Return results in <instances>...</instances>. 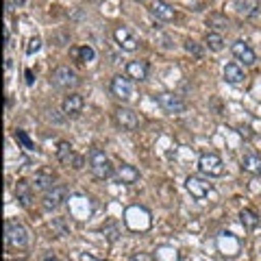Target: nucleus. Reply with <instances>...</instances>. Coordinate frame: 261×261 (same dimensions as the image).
Returning <instances> with one entry per match:
<instances>
[{
    "mask_svg": "<svg viewBox=\"0 0 261 261\" xmlns=\"http://www.w3.org/2000/svg\"><path fill=\"white\" fill-rule=\"evenodd\" d=\"M87 161H89V170H92V174L96 178L105 181V178L113 176V163H111V159L107 157V154H105V150L92 148L87 154Z\"/></svg>",
    "mask_w": 261,
    "mask_h": 261,
    "instance_id": "1",
    "label": "nucleus"
},
{
    "mask_svg": "<svg viewBox=\"0 0 261 261\" xmlns=\"http://www.w3.org/2000/svg\"><path fill=\"white\" fill-rule=\"evenodd\" d=\"M5 240L11 248L24 250L29 246V231L20 222H15V220H7L5 222Z\"/></svg>",
    "mask_w": 261,
    "mask_h": 261,
    "instance_id": "2",
    "label": "nucleus"
},
{
    "mask_svg": "<svg viewBox=\"0 0 261 261\" xmlns=\"http://www.w3.org/2000/svg\"><path fill=\"white\" fill-rule=\"evenodd\" d=\"M50 81H53V85L59 87V89H74L79 85V76L70 65H59V68H55L53 74H50Z\"/></svg>",
    "mask_w": 261,
    "mask_h": 261,
    "instance_id": "3",
    "label": "nucleus"
},
{
    "mask_svg": "<svg viewBox=\"0 0 261 261\" xmlns=\"http://www.w3.org/2000/svg\"><path fill=\"white\" fill-rule=\"evenodd\" d=\"M198 170L207 176H222L224 174V163L216 152H202L198 159Z\"/></svg>",
    "mask_w": 261,
    "mask_h": 261,
    "instance_id": "4",
    "label": "nucleus"
},
{
    "mask_svg": "<svg viewBox=\"0 0 261 261\" xmlns=\"http://www.w3.org/2000/svg\"><path fill=\"white\" fill-rule=\"evenodd\" d=\"M65 200H70L68 198V190H65L63 185H55V187H50V190L44 194L42 205H44L46 211H53V209H59Z\"/></svg>",
    "mask_w": 261,
    "mask_h": 261,
    "instance_id": "5",
    "label": "nucleus"
},
{
    "mask_svg": "<svg viewBox=\"0 0 261 261\" xmlns=\"http://www.w3.org/2000/svg\"><path fill=\"white\" fill-rule=\"evenodd\" d=\"M157 102L159 107L166 111V113H172V116H176V113H183L185 111V102L181 96L176 94H170V92H163V94H157Z\"/></svg>",
    "mask_w": 261,
    "mask_h": 261,
    "instance_id": "6",
    "label": "nucleus"
},
{
    "mask_svg": "<svg viewBox=\"0 0 261 261\" xmlns=\"http://www.w3.org/2000/svg\"><path fill=\"white\" fill-rule=\"evenodd\" d=\"M111 92H113V96H116L118 100L126 102V100L133 98V83H130L128 76H113V81H111Z\"/></svg>",
    "mask_w": 261,
    "mask_h": 261,
    "instance_id": "7",
    "label": "nucleus"
},
{
    "mask_svg": "<svg viewBox=\"0 0 261 261\" xmlns=\"http://www.w3.org/2000/svg\"><path fill=\"white\" fill-rule=\"evenodd\" d=\"M113 37H116V44L122 48V50H126V53L137 50V37L128 27H118L113 31Z\"/></svg>",
    "mask_w": 261,
    "mask_h": 261,
    "instance_id": "8",
    "label": "nucleus"
},
{
    "mask_svg": "<svg viewBox=\"0 0 261 261\" xmlns=\"http://www.w3.org/2000/svg\"><path fill=\"white\" fill-rule=\"evenodd\" d=\"M57 157H59V161L65 163V166H72V168H76V170L83 168V157L72 150V146L68 142H61L59 144V148H57Z\"/></svg>",
    "mask_w": 261,
    "mask_h": 261,
    "instance_id": "9",
    "label": "nucleus"
},
{
    "mask_svg": "<svg viewBox=\"0 0 261 261\" xmlns=\"http://www.w3.org/2000/svg\"><path fill=\"white\" fill-rule=\"evenodd\" d=\"M185 187L196 200H205L209 196V192H211V185L207 181H202V178H198V176H187Z\"/></svg>",
    "mask_w": 261,
    "mask_h": 261,
    "instance_id": "10",
    "label": "nucleus"
},
{
    "mask_svg": "<svg viewBox=\"0 0 261 261\" xmlns=\"http://www.w3.org/2000/svg\"><path fill=\"white\" fill-rule=\"evenodd\" d=\"M116 122L120 128L124 130H135L137 124H140V120H137V113L128 107H118L116 109Z\"/></svg>",
    "mask_w": 261,
    "mask_h": 261,
    "instance_id": "11",
    "label": "nucleus"
},
{
    "mask_svg": "<svg viewBox=\"0 0 261 261\" xmlns=\"http://www.w3.org/2000/svg\"><path fill=\"white\" fill-rule=\"evenodd\" d=\"M150 11L152 15L157 20H163V22H172L176 18V11H174V7L166 3V0H152V5H150Z\"/></svg>",
    "mask_w": 261,
    "mask_h": 261,
    "instance_id": "12",
    "label": "nucleus"
},
{
    "mask_svg": "<svg viewBox=\"0 0 261 261\" xmlns=\"http://www.w3.org/2000/svg\"><path fill=\"white\" fill-rule=\"evenodd\" d=\"M231 50H233V55H235V59H238V61H244V65H252V63L257 61L255 50H252V48H250L246 42H242V39L233 44Z\"/></svg>",
    "mask_w": 261,
    "mask_h": 261,
    "instance_id": "13",
    "label": "nucleus"
},
{
    "mask_svg": "<svg viewBox=\"0 0 261 261\" xmlns=\"http://www.w3.org/2000/svg\"><path fill=\"white\" fill-rule=\"evenodd\" d=\"M83 107H85V100H83V96H81V94L65 96L63 105H61V109H63L65 116H79V113L83 111Z\"/></svg>",
    "mask_w": 261,
    "mask_h": 261,
    "instance_id": "14",
    "label": "nucleus"
},
{
    "mask_svg": "<svg viewBox=\"0 0 261 261\" xmlns=\"http://www.w3.org/2000/svg\"><path fill=\"white\" fill-rule=\"evenodd\" d=\"M126 76L130 81H146L148 79V63L146 61H128L126 63Z\"/></svg>",
    "mask_w": 261,
    "mask_h": 261,
    "instance_id": "15",
    "label": "nucleus"
},
{
    "mask_svg": "<svg viewBox=\"0 0 261 261\" xmlns=\"http://www.w3.org/2000/svg\"><path fill=\"white\" fill-rule=\"evenodd\" d=\"M118 181L124 185H135L140 181V170L128 166V163H122V166H118Z\"/></svg>",
    "mask_w": 261,
    "mask_h": 261,
    "instance_id": "16",
    "label": "nucleus"
},
{
    "mask_svg": "<svg viewBox=\"0 0 261 261\" xmlns=\"http://www.w3.org/2000/svg\"><path fill=\"white\" fill-rule=\"evenodd\" d=\"M33 187L39 192H48L50 187H55V174L53 172H48V170H39V172H35V176H33Z\"/></svg>",
    "mask_w": 261,
    "mask_h": 261,
    "instance_id": "17",
    "label": "nucleus"
},
{
    "mask_svg": "<svg viewBox=\"0 0 261 261\" xmlns=\"http://www.w3.org/2000/svg\"><path fill=\"white\" fill-rule=\"evenodd\" d=\"M13 190H15V198H18L24 207H29L31 200H33V190H35L33 183H29V181H24V178H22V181L15 183Z\"/></svg>",
    "mask_w": 261,
    "mask_h": 261,
    "instance_id": "18",
    "label": "nucleus"
},
{
    "mask_svg": "<svg viewBox=\"0 0 261 261\" xmlns=\"http://www.w3.org/2000/svg\"><path fill=\"white\" fill-rule=\"evenodd\" d=\"M242 168L250 174H261V157L255 152H246L242 159Z\"/></svg>",
    "mask_w": 261,
    "mask_h": 261,
    "instance_id": "19",
    "label": "nucleus"
},
{
    "mask_svg": "<svg viewBox=\"0 0 261 261\" xmlns=\"http://www.w3.org/2000/svg\"><path fill=\"white\" fill-rule=\"evenodd\" d=\"M224 79L228 83H242L244 81V70L238 63H226L224 65Z\"/></svg>",
    "mask_w": 261,
    "mask_h": 261,
    "instance_id": "20",
    "label": "nucleus"
},
{
    "mask_svg": "<svg viewBox=\"0 0 261 261\" xmlns=\"http://www.w3.org/2000/svg\"><path fill=\"white\" fill-rule=\"evenodd\" d=\"M240 220H242L244 228H248V231H255V228L259 226V222H261V218L255 214V211H250V209H242Z\"/></svg>",
    "mask_w": 261,
    "mask_h": 261,
    "instance_id": "21",
    "label": "nucleus"
},
{
    "mask_svg": "<svg viewBox=\"0 0 261 261\" xmlns=\"http://www.w3.org/2000/svg\"><path fill=\"white\" fill-rule=\"evenodd\" d=\"M205 42L209 46V50H214V53H220L224 48V39H222V35H220L218 31H209L207 37H205Z\"/></svg>",
    "mask_w": 261,
    "mask_h": 261,
    "instance_id": "22",
    "label": "nucleus"
},
{
    "mask_svg": "<svg viewBox=\"0 0 261 261\" xmlns=\"http://www.w3.org/2000/svg\"><path fill=\"white\" fill-rule=\"evenodd\" d=\"M154 261H178V250L172 246H161L154 255Z\"/></svg>",
    "mask_w": 261,
    "mask_h": 261,
    "instance_id": "23",
    "label": "nucleus"
},
{
    "mask_svg": "<svg viewBox=\"0 0 261 261\" xmlns=\"http://www.w3.org/2000/svg\"><path fill=\"white\" fill-rule=\"evenodd\" d=\"M240 11L248 18H257L259 15V3L257 0H242L240 3Z\"/></svg>",
    "mask_w": 261,
    "mask_h": 261,
    "instance_id": "24",
    "label": "nucleus"
},
{
    "mask_svg": "<svg viewBox=\"0 0 261 261\" xmlns=\"http://www.w3.org/2000/svg\"><path fill=\"white\" fill-rule=\"evenodd\" d=\"M207 24L209 27H214L216 31H224V29H228V18L222 15V13H211L207 18Z\"/></svg>",
    "mask_w": 261,
    "mask_h": 261,
    "instance_id": "25",
    "label": "nucleus"
},
{
    "mask_svg": "<svg viewBox=\"0 0 261 261\" xmlns=\"http://www.w3.org/2000/svg\"><path fill=\"white\" fill-rule=\"evenodd\" d=\"M13 137H15V142H18V144L22 146V148H27V150H35V148H37L35 142H33L31 137H29L27 133H24V130H20V128L13 133Z\"/></svg>",
    "mask_w": 261,
    "mask_h": 261,
    "instance_id": "26",
    "label": "nucleus"
},
{
    "mask_svg": "<svg viewBox=\"0 0 261 261\" xmlns=\"http://www.w3.org/2000/svg\"><path fill=\"white\" fill-rule=\"evenodd\" d=\"M79 57H81V61H83V63H92L96 59V50L89 44H85V46L79 48Z\"/></svg>",
    "mask_w": 261,
    "mask_h": 261,
    "instance_id": "27",
    "label": "nucleus"
},
{
    "mask_svg": "<svg viewBox=\"0 0 261 261\" xmlns=\"http://www.w3.org/2000/svg\"><path fill=\"white\" fill-rule=\"evenodd\" d=\"M185 50L194 57H202V48L198 46V42H194V39H187L185 42Z\"/></svg>",
    "mask_w": 261,
    "mask_h": 261,
    "instance_id": "28",
    "label": "nucleus"
},
{
    "mask_svg": "<svg viewBox=\"0 0 261 261\" xmlns=\"http://www.w3.org/2000/svg\"><path fill=\"white\" fill-rule=\"evenodd\" d=\"M39 48H42V39H39V37H33L31 42H29V46H27V55H33V53H37Z\"/></svg>",
    "mask_w": 261,
    "mask_h": 261,
    "instance_id": "29",
    "label": "nucleus"
},
{
    "mask_svg": "<svg viewBox=\"0 0 261 261\" xmlns=\"http://www.w3.org/2000/svg\"><path fill=\"white\" fill-rule=\"evenodd\" d=\"M130 261H154V257H152V255H148V252H135L133 259H130Z\"/></svg>",
    "mask_w": 261,
    "mask_h": 261,
    "instance_id": "30",
    "label": "nucleus"
},
{
    "mask_svg": "<svg viewBox=\"0 0 261 261\" xmlns=\"http://www.w3.org/2000/svg\"><path fill=\"white\" fill-rule=\"evenodd\" d=\"M81 261H100V259H96L94 255H81Z\"/></svg>",
    "mask_w": 261,
    "mask_h": 261,
    "instance_id": "31",
    "label": "nucleus"
},
{
    "mask_svg": "<svg viewBox=\"0 0 261 261\" xmlns=\"http://www.w3.org/2000/svg\"><path fill=\"white\" fill-rule=\"evenodd\" d=\"M33 81H35V76H33V72H31V70H27V83H29V85H33Z\"/></svg>",
    "mask_w": 261,
    "mask_h": 261,
    "instance_id": "32",
    "label": "nucleus"
},
{
    "mask_svg": "<svg viewBox=\"0 0 261 261\" xmlns=\"http://www.w3.org/2000/svg\"><path fill=\"white\" fill-rule=\"evenodd\" d=\"M11 5H18L20 7V5H24V0H11Z\"/></svg>",
    "mask_w": 261,
    "mask_h": 261,
    "instance_id": "33",
    "label": "nucleus"
},
{
    "mask_svg": "<svg viewBox=\"0 0 261 261\" xmlns=\"http://www.w3.org/2000/svg\"><path fill=\"white\" fill-rule=\"evenodd\" d=\"M46 261H59V259H46Z\"/></svg>",
    "mask_w": 261,
    "mask_h": 261,
    "instance_id": "34",
    "label": "nucleus"
}]
</instances>
